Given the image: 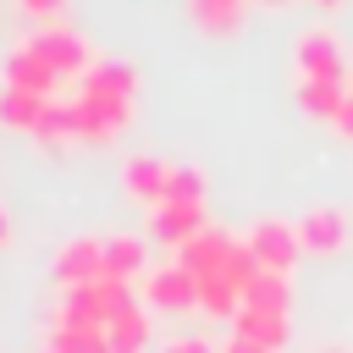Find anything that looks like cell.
<instances>
[{
	"instance_id": "6da1fadb",
	"label": "cell",
	"mask_w": 353,
	"mask_h": 353,
	"mask_svg": "<svg viewBox=\"0 0 353 353\" xmlns=\"http://www.w3.org/2000/svg\"><path fill=\"white\" fill-rule=\"evenodd\" d=\"M132 88L138 72L127 61H94L83 72V88L72 94V138L77 143H110L121 138V127L132 121Z\"/></svg>"
},
{
	"instance_id": "7a4b0ae2",
	"label": "cell",
	"mask_w": 353,
	"mask_h": 353,
	"mask_svg": "<svg viewBox=\"0 0 353 353\" xmlns=\"http://www.w3.org/2000/svg\"><path fill=\"white\" fill-rule=\"evenodd\" d=\"M127 303H132V287L116 281V276H99V281H88V287H66V292H61L55 325H110Z\"/></svg>"
},
{
	"instance_id": "3957f363",
	"label": "cell",
	"mask_w": 353,
	"mask_h": 353,
	"mask_svg": "<svg viewBox=\"0 0 353 353\" xmlns=\"http://www.w3.org/2000/svg\"><path fill=\"white\" fill-rule=\"evenodd\" d=\"M298 77H309V83H353L342 39L331 28H303L298 33Z\"/></svg>"
},
{
	"instance_id": "277c9868",
	"label": "cell",
	"mask_w": 353,
	"mask_h": 353,
	"mask_svg": "<svg viewBox=\"0 0 353 353\" xmlns=\"http://www.w3.org/2000/svg\"><path fill=\"white\" fill-rule=\"evenodd\" d=\"M248 254H254V265L259 270H276V276H287L292 265H298V254H303V243H298V226H287V221H254L248 226Z\"/></svg>"
},
{
	"instance_id": "5b68a950",
	"label": "cell",
	"mask_w": 353,
	"mask_h": 353,
	"mask_svg": "<svg viewBox=\"0 0 353 353\" xmlns=\"http://www.w3.org/2000/svg\"><path fill=\"white\" fill-rule=\"evenodd\" d=\"M143 298H149V309H160V314H182V309H199V276L176 259V265H154L149 276H143Z\"/></svg>"
},
{
	"instance_id": "8992f818",
	"label": "cell",
	"mask_w": 353,
	"mask_h": 353,
	"mask_svg": "<svg viewBox=\"0 0 353 353\" xmlns=\"http://www.w3.org/2000/svg\"><path fill=\"white\" fill-rule=\"evenodd\" d=\"M99 276H105V237H72V243L55 248V281H61V292L66 287H88Z\"/></svg>"
},
{
	"instance_id": "52a82bcc",
	"label": "cell",
	"mask_w": 353,
	"mask_h": 353,
	"mask_svg": "<svg viewBox=\"0 0 353 353\" xmlns=\"http://www.w3.org/2000/svg\"><path fill=\"white\" fill-rule=\"evenodd\" d=\"M28 44H33V50H39V55H44V61L61 72V77H83V72L99 61V55H94V50H88V44H83L72 28H44V33H33Z\"/></svg>"
},
{
	"instance_id": "ba28073f",
	"label": "cell",
	"mask_w": 353,
	"mask_h": 353,
	"mask_svg": "<svg viewBox=\"0 0 353 353\" xmlns=\"http://www.w3.org/2000/svg\"><path fill=\"white\" fill-rule=\"evenodd\" d=\"M204 226H210V221H204V204H176V199H165V204H154V215H149V232H154L160 243H171V248H188Z\"/></svg>"
},
{
	"instance_id": "9c48e42d",
	"label": "cell",
	"mask_w": 353,
	"mask_h": 353,
	"mask_svg": "<svg viewBox=\"0 0 353 353\" xmlns=\"http://www.w3.org/2000/svg\"><path fill=\"white\" fill-rule=\"evenodd\" d=\"M6 83H11V88H28V94H44V99H50V94H55V83H61V72H55V66H50V61H44V55H39L28 39H22V44L6 55Z\"/></svg>"
},
{
	"instance_id": "30bf717a",
	"label": "cell",
	"mask_w": 353,
	"mask_h": 353,
	"mask_svg": "<svg viewBox=\"0 0 353 353\" xmlns=\"http://www.w3.org/2000/svg\"><path fill=\"white\" fill-rule=\"evenodd\" d=\"M298 243H303L309 254H342V243H347V215L331 210V204L309 210V215L298 221Z\"/></svg>"
},
{
	"instance_id": "8fae6325",
	"label": "cell",
	"mask_w": 353,
	"mask_h": 353,
	"mask_svg": "<svg viewBox=\"0 0 353 353\" xmlns=\"http://www.w3.org/2000/svg\"><path fill=\"white\" fill-rule=\"evenodd\" d=\"M165 182H171V165L154 160V154H132V160L121 165V188H127L132 199H143L149 210L165 204Z\"/></svg>"
},
{
	"instance_id": "7c38bea8",
	"label": "cell",
	"mask_w": 353,
	"mask_h": 353,
	"mask_svg": "<svg viewBox=\"0 0 353 353\" xmlns=\"http://www.w3.org/2000/svg\"><path fill=\"white\" fill-rule=\"evenodd\" d=\"M105 276H116V281H138V276H149V243L143 237H132V232H116V237H105Z\"/></svg>"
},
{
	"instance_id": "4fadbf2b",
	"label": "cell",
	"mask_w": 353,
	"mask_h": 353,
	"mask_svg": "<svg viewBox=\"0 0 353 353\" xmlns=\"http://www.w3.org/2000/svg\"><path fill=\"white\" fill-rule=\"evenodd\" d=\"M154 309H138V303H127L110 325H105V336H110V353H143L149 342H154V320H149Z\"/></svg>"
},
{
	"instance_id": "5bb4252c",
	"label": "cell",
	"mask_w": 353,
	"mask_h": 353,
	"mask_svg": "<svg viewBox=\"0 0 353 353\" xmlns=\"http://www.w3.org/2000/svg\"><path fill=\"white\" fill-rule=\"evenodd\" d=\"M287 303H292V287H287V276H276V270H254V281L243 287V309L287 314Z\"/></svg>"
},
{
	"instance_id": "9a60e30c",
	"label": "cell",
	"mask_w": 353,
	"mask_h": 353,
	"mask_svg": "<svg viewBox=\"0 0 353 353\" xmlns=\"http://www.w3.org/2000/svg\"><path fill=\"white\" fill-rule=\"evenodd\" d=\"M232 331H237V336H248V342H259V347H270V353H281V347H287V314L243 309V314L232 320Z\"/></svg>"
},
{
	"instance_id": "2e32d148",
	"label": "cell",
	"mask_w": 353,
	"mask_h": 353,
	"mask_svg": "<svg viewBox=\"0 0 353 353\" xmlns=\"http://www.w3.org/2000/svg\"><path fill=\"white\" fill-rule=\"evenodd\" d=\"M50 99H55V94H50ZM39 116H44V94H28V88L0 83V121H6V127L33 132V127H39Z\"/></svg>"
},
{
	"instance_id": "e0dca14e",
	"label": "cell",
	"mask_w": 353,
	"mask_h": 353,
	"mask_svg": "<svg viewBox=\"0 0 353 353\" xmlns=\"http://www.w3.org/2000/svg\"><path fill=\"white\" fill-rule=\"evenodd\" d=\"M50 347L55 353H110V336H105V325H55Z\"/></svg>"
},
{
	"instance_id": "ac0fdd59",
	"label": "cell",
	"mask_w": 353,
	"mask_h": 353,
	"mask_svg": "<svg viewBox=\"0 0 353 353\" xmlns=\"http://www.w3.org/2000/svg\"><path fill=\"white\" fill-rule=\"evenodd\" d=\"M33 138L39 143H66L72 138V99H44V116H39V127H33Z\"/></svg>"
},
{
	"instance_id": "d6986e66",
	"label": "cell",
	"mask_w": 353,
	"mask_h": 353,
	"mask_svg": "<svg viewBox=\"0 0 353 353\" xmlns=\"http://www.w3.org/2000/svg\"><path fill=\"white\" fill-rule=\"evenodd\" d=\"M193 17L210 28V33H232L243 22V0H193Z\"/></svg>"
},
{
	"instance_id": "ffe728a7",
	"label": "cell",
	"mask_w": 353,
	"mask_h": 353,
	"mask_svg": "<svg viewBox=\"0 0 353 353\" xmlns=\"http://www.w3.org/2000/svg\"><path fill=\"white\" fill-rule=\"evenodd\" d=\"M342 94H347V83H309V77H298V99L309 110H320V116H336Z\"/></svg>"
},
{
	"instance_id": "44dd1931",
	"label": "cell",
	"mask_w": 353,
	"mask_h": 353,
	"mask_svg": "<svg viewBox=\"0 0 353 353\" xmlns=\"http://www.w3.org/2000/svg\"><path fill=\"white\" fill-rule=\"evenodd\" d=\"M165 199H176V204H204V171H199V165H171Z\"/></svg>"
},
{
	"instance_id": "7402d4cb",
	"label": "cell",
	"mask_w": 353,
	"mask_h": 353,
	"mask_svg": "<svg viewBox=\"0 0 353 353\" xmlns=\"http://www.w3.org/2000/svg\"><path fill=\"white\" fill-rule=\"evenodd\" d=\"M160 353H221V347H215L210 336H171Z\"/></svg>"
},
{
	"instance_id": "603a6c76",
	"label": "cell",
	"mask_w": 353,
	"mask_h": 353,
	"mask_svg": "<svg viewBox=\"0 0 353 353\" xmlns=\"http://www.w3.org/2000/svg\"><path fill=\"white\" fill-rule=\"evenodd\" d=\"M331 121H336V127L353 138V83H347V94H342V105H336V116H331Z\"/></svg>"
},
{
	"instance_id": "cb8c5ba5",
	"label": "cell",
	"mask_w": 353,
	"mask_h": 353,
	"mask_svg": "<svg viewBox=\"0 0 353 353\" xmlns=\"http://www.w3.org/2000/svg\"><path fill=\"white\" fill-rule=\"evenodd\" d=\"M221 353H270V347H259V342H248V336H237V331H232V342H226Z\"/></svg>"
},
{
	"instance_id": "d4e9b609",
	"label": "cell",
	"mask_w": 353,
	"mask_h": 353,
	"mask_svg": "<svg viewBox=\"0 0 353 353\" xmlns=\"http://www.w3.org/2000/svg\"><path fill=\"white\" fill-rule=\"evenodd\" d=\"M22 6H28V11H33V17H50V11H55V6H61V0H22Z\"/></svg>"
},
{
	"instance_id": "484cf974",
	"label": "cell",
	"mask_w": 353,
	"mask_h": 353,
	"mask_svg": "<svg viewBox=\"0 0 353 353\" xmlns=\"http://www.w3.org/2000/svg\"><path fill=\"white\" fill-rule=\"evenodd\" d=\"M6 237H11V221H6V210H0V243H6Z\"/></svg>"
},
{
	"instance_id": "4316f807",
	"label": "cell",
	"mask_w": 353,
	"mask_h": 353,
	"mask_svg": "<svg viewBox=\"0 0 353 353\" xmlns=\"http://www.w3.org/2000/svg\"><path fill=\"white\" fill-rule=\"evenodd\" d=\"M320 353H347V347H320Z\"/></svg>"
},
{
	"instance_id": "83f0119b",
	"label": "cell",
	"mask_w": 353,
	"mask_h": 353,
	"mask_svg": "<svg viewBox=\"0 0 353 353\" xmlns=\"http://www.w3.org/2000/svg\"><path fill=\"white\" fill-rule=\"evenodd\" d=\"M320 6H336V0H320Z\"/></svg>"
},
{
	"instance_id": "f1b7e54d",
	"label": "cell",
	"mask_w": 353,
	"mask_h": 353,
	"mask_svg": "<svg viewBox=\"0 0 353 353\" xmlns=\"http://www.w3.org/2000/svg\"><path fill=\"white\" fill-rule=\"evenodd\" d=\"M44 353H55V347H44Z\"/></svg>"
}]
</instances>
